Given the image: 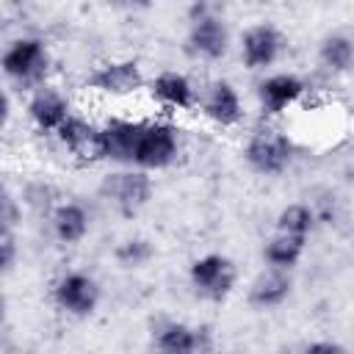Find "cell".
Masks as SVG:
<instances>
[{
    "label": "cell",
    "mask_w": 354,
    "mask_h": 354,
    "mask_svg": "<svg viewBox=\"0 0 354 354\" xmlns=\"http://www.w3.org/2000/svg\"><path fill=\"white\" fill-rule=\"evenodd\" d=\"M188 279H191L194 290H196L202 299L224 301V299L232 293V288H235L238 271H235V263H232L227 254L210 252V254H202V257H196V260L191 263Z\"/></svg>",
    "instance_id": "cell-1"
},
{
    "label": "cell",
    "mask_w": 354,
    "mask_h": 354,
    "mask_svg": "<svg viewBox=\"0 0 354 354\" xmlns=\"http://www.w3.org/2000/svg\"><path fill=\"white\" fill-rule=\"evenodd\" d=\"M3 72L19 86H41L50 69V53L39 39H17L3 53Z\"/></svg>",
    "instance_id": "cell-2"
},
{
    "label": "cell",
    "mask_w": 354,
    "mask_h": 354,
    "mask_svg": "<svg viewBox=\"0 0 354 354\" xmlns=\"http://www.w3.org/2000/svg\"><path fill=\"white\" fill-rule=\"evenodd\" d=\"M100 194L122 213V216H136L152 196V180L147 169H130V171H113L105 174Z\"/></svg>",
    "instance_id": "cell-3"
},
{
    "label": "cell",
    "mask_w": 354,
    "mask_h": 354,
    "mask_svg": "<svg viewBox=\"0 0 354 354\" xmlns=\"http://www.w3.org/2000/svg\"><path fill=\"white\" fill-rule=\"evenodd\" d=\"M243 158L257 174H282L293 160V141L279 130H257L246 141Z\"/></svg>",
    "instance_id": "cell-4"
},
{
    "label": "cell",
    "mask_w": 354,
    "mask_h": 354,
    "mask_svg": "<svg viewBox=\"0 0 354 354\" xmlns=\"http://www.w3.org/2000/svg\"><path fill=\"white\" fill-rule=\"evenodd\" d=\"M100 296H102L100 282L94 277L83 274V271L64 274L53 288V299H55L58 310H64V313H69L75 318L91 315L97 310V304H100Z\"/></svg>",
    "instance_id": "cell-5"
},
{
    "label": "cell",
    "mask_w": 354,
    "mask_h": 354,
    "mask_svg": "<svg viewBox=\"0 0 354 354\" xmlns=\"http://www.w3.org/2000/svg\"><path fill=\"white\" fill-rule=\"evenodd\" d=\"M152 346L166 354H202V351H213V335L207 326H188L183 321H160L152 329Z\"/></svg>",
    "instance_id": "cell-6"
},
{
    "label": "cell",
    "mask_w": 354,
    "mask_h": 354,
    "mask_svg": "<svg viewBox=\"0 0 354 354\" xmlns=\"http://www.w3.org/2000/svg\"><path fill=\"white\" fill-rule=\"evenodd\" d=\"M180 141H177V130L166 122H147L141 141H138V152H136V166L147 169V171H158L166 169L174 158H177Z\"/></svg>",
    "instance_id": "cell-7"
},
{
    "label": "cell",
    "mask_w": 354,
    "mask_h": 354,
    "mask_svg": "<svg viewBox=\"0 0 354 354\" xmlns=\"http://www.w3.org/2000/svg\"><path fill=\"white\" fill-rule=\"evenodd\" d=\"M58 138L83 163L108 160V152H105V130L97 127L94 122H86L80 116H69L58 127Z\"/></svg>",
    "instance_id": "cell-8"
},
{
    "label": "cell",
    "mask_w": 354,
    "mask_h": 354,
    "mask_svg": "<svg viewBox=\"0 0 354 354\" xmlns=\"http://www.w3.org/2000/svg\"><path fill=\"white\" fill-rule=\"evenodd\" d=\"M144 72L136 61H108L100 64L88 77L86 86L100 91V94H111V97H127L136 94L138 88H144Z\"/></svg>",
    "instance_id": "cell-9"
},
{
    "label": "cell",
    "mask_w": 354,
    "mask_h": 354,
    "mask_svg": "<svg viewBox=\"0 0 354 354\" xmlns=\"http://www.w3.org/2000/svg\"><path fill=\"white\" fill-rule=\"evenodd\" d=\"M282 50V36L274 25L257 22L243 30L241 36V58L246 69H266L279 58Z\"/></svg>",
    "instance_id": "cell-10"
},
{
    "label": "cell",
    "mask_w": 354,
    "mask_h": 354,
    "mask_svg": "<svg viewBox=\"0 0 354 354\" xmlns=\"http://www.w3.org/2000/svg\"><path fill=\"white\" fill-rule=\"evenodd\" d=\"M188 44H191V50H194L199 58H205V61H218V58H224L227 50H230V30H227V25H224L216 14L205 11V14H199V17L191 19Z\"/></svg>",
    "instance_id": "cell-11"
},
{
    "label": "cell",
    "mask_w": 354,
    "mask_h": 354,
    "mask_svg": "<svg viewBox=\"0 0 354 354\" xmlns=\"http://www.w3.org/2000/svg\"><path fill=\"white\" fill-rule=\"evenodd\" d=\"M301 94H304V80L299 75H290V72L268 75L257 86V102H260L266 116H279L282 111L296 105L301 100Z\"/></svg>",
    "instance_id": "cell-12"
},
{
    "label": "cell",
    "mask_w": 354,
    "mask_h": 354,
    "mask_svg": "<svg viewBox=\"0 0 354 354\" xmlns=\"http://www.w3.org/2000/svg\"><path fill=\"white\" fill-rule=\"evenodd\" d=\"M199 105H202V113L218 127H235L243 119L241 97H238V91L230 80H213L205 88Z\"/></svg>",
    "instance_id": "cell-13"
},
{
    "label": "cell",
    "mask_w": 354,
    "mask_h": 354,
    "mask_svg": "<svg viewBox=\"0 0 354 354\" xmlns=\"http://www.w3.org/2000/svg\"><path fill=\"white\" fill-rule=\"evenodd\" d=\"M28 116L41 133H58V127L72 116L69 113V100L53 88V86H36L30 102H28Z\"/></svg>",
    "instance_id": "cell-14"
},
{
    "label": "cell",
    "mask_w": 354,
    "mask_h": 354,
    "mask_svg": "<svg viewBox=\"0 0 354 354\" xmlns=\"http://www.w3.org/2000/svg\"><path fill=\"white\" fill-rule=\"evenodd\" d=\"M147 122H133V119H108L102 124L105 130V152L108 160L113 163H124V166H136V152H138V141L144 133Z\"/></svg>",
    "instance_id": "cell-15"
},
{
    "label": "cell",
    "mask_w": 354,
    "mask_h": 354,
    "mask_svg": "<svg viewBox=\"0 0 354 354\" xmlns=\"http://www.w3.org/2000/svg\"><path fill=\"white\" fill-rule=\"evenodd\" d=\"M290 288H293L290 274L285 268L268 266V271H263V274H257L252 279L249 293H246V301L254 310H271V307H279L290 296Z\"/></svg>",
    "instance_id": "cell-16"
},
{
    "label": "cell",
    "mask_w": 354,
    "mask_h": 354,
    "mask_svg": "<svg viewBox=\"0 0 354 354\" xmlns=\"http://www.w3.org/2000/svg\"><path fill=\"white\" fill-rule=\"evenodd\" d=\"M149 94L166 105V108H174V111H191L196 105V88L194 83L183 75V72H160L152 83H149Z\"/></svg>",
    "instance_id": "cell-17"
},
{
    "label": "cell",
    "mask_w": 354,
    "mask_h": 354,
    "mask_svg": "<svg viewBox=\"0 0 354 354\" xmlns=\"http://www.w3.org/2000/svg\"><path fill=\"white\" fill-rule=\"evenodd\" d=\"M53 232L61 243H80L88 235V213L77 202H64L53 210Z\"/></svg>",
    "instance_id": "cell-18"
},
{
    "label": "cell",
    "mask_w": 354,
    "mask_h": 354,
    "mask_svg": "<svg viewBox=\"0 0 354 354\" xmlns=\"http://www.w3.org/2000/svg\"><path fill=\"white\" fill-rule=\"evenodd\" d=\"M304 241L301 235H288V232H277L266 246H263V260L274 268H285L290 271L301 254H304Z\"/></svg>",
    "instance_id": "cell-19"
},
{
    "label": "cell",
    "mask_w": 354,
    "mask_h": 354,
    "mask_svg": "<svg viewBox=\"0 0 354 354\" xmlns=\"http://www.w3.org/2000/svg\"><path fill=\"white\" fill-rule=\"evenodd\" d=\"M321 64L332 72H348L354 66V39H348L346 33H332L321 41Z\"/></svg>",
    "instance_id": "cell-20"
},
{
    "label": "cell",
    "mask_w": 354,
    "mask_h": 354,
    "mask_svg": "<svg viewBox=\"0 0 354 354\" xmlns=\"http://www.w3.org/2000/svg\"><path fill=\"white\" fill-rule=\"evenodd\" d=\"M313 224H315V210L310 205H301V202H293V205L282 207L279 216H277V232H288V235L307 238Z\"/></svg>",
    "instance_id": "cell-21"
},
{
    "label": "cell",
    "mask_w": 354,
    "mask_h": 354,
    "mask_svg": "<svg viewBox=\"0 0 354 354\" xmlns=\"http://www.w3.org/2000/svg\"><path fill=\"white\" fill-rule=\"evenodd\" d=\"M152 254H155V249H152V243L147 238H127L116 249V260L124 268H141V266H147L152 260Z\"/></svg>",
    "instance_id": "cell-22"
},
{
    "label": "cell",
    "mask_w": 354,
    "mask_h": 354,
    "mask_svg": "<svg viewBox=\"0 0 354 354\" xmlns=\"http://www.w3.org/2000/svg\"><path fill=\"white\" fill-rule=\"evenodd\" d=\"M14 257H17V238H14V230H0V266H3V271H11Z\"/></svg>",
    "instance_id": "cell-23"
},
{
    "label": "cell",
    "mask_w": 354,
    "mask_h": 354,
    "mask_svg": "<svg viewBox=\"0 0 354 354\" xmlns=\"http://www.w3.org/2000/svg\"><path fill=\"white\" fill-rule=\"evenodd\" d=\"M0 221H3V230H14V224L19 221L17 202L11 199V194H8V191L3 194V202H0Z\"/></svg>",
    "instance_id": "cell-24"
},
{
    "label": "cell",
    "mask_w": 354,
    "mask_h": 354,
    "mask_svg": "<svg viewBox=\"0 0 354 354\" xmlns=\"http://www.w3.org/2000/svg\"><path fill=\"white\" fill-rule=\"evenodd\" d=\"M307 351H343V346L332 340H321V343H307Z\"/></svg>",
    "instance_id": "cell-25"
},
{
    "label": "cell",
    "mask_w": 354,
    "mask_h": 354,
    "mask_svg": "<svg viewBox=\"0 0 354 354\" xmlns=\"http://www.w3.org/2000/svg\"><path fill=\"white\" fill-rule=\"evenodd\" d=\"M119 3H124V6H136V8H147V6H152V3H158V0H119Z\"/></svg>",
    "instance_id": "cell-26"
}]
</instances>
